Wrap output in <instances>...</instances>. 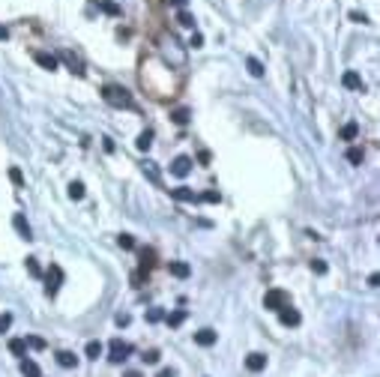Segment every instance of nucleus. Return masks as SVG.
Segmentation results:
<instances>
[{
  "label": "nucleus",
  "mask_w": 380,
  "mask_h": 377,
  "mask_svg": "<svg viewBox=\"0 0 380 377\" xmlns=\"http://www.w3.org/2000/svg\"><path fill=\"white\" fill-rule=\"evenodd\" d=\"M129 321H132L129 314H117V326H129Z\"/></svg>",
  "instance_id": "nucleus-41"
},
{
  "label": "nucleus",
  "mask_w": 380,
  "mask_h": 377,
  "mask_svg": "<svg viewBox=\"0 0 380 377\" xmlns=\"http://www.w3.org/2000/svg\"><path fill=\"white\" fill-rule=\"evenodd\" d=\"M341 84H345L347 90H365L363 78H359L356 72H345V75H341Z\"/></svg>",
  "instance_id": "nucleus-14"
},
{
  "label": "nucleus",
  "mask_w": 380,
  "mask_h": 377,
  "mask_svg": "<svg viewBox=\"0 0 380 377\" xmlns=\"http://www.w3.org/2000/svg\"><path fill=\"white\" fill-rule=\"evenodd\" d=\"M57 365H60V368H75V365H78V356L69 353V350H60V353H57Z\"/></svg>",
  "instance_id": "nucleus-16"
},
{
  "label": "nucleus",
  "mask_w": 380,
  "mask_h": 377,
  "mask_svg": "<svg viewBox=\"0 0 380 377\" xmlns=\"http://www.w3.org/2000/svg\"><path fill=\"white\" fill-rule=\"evenodd\" d=\"M102 342H87V347H84V353L87 356H90V360H99V356H102Z\"/></svg>",
  "instance_id": "nucleus-20"
},
{
  "label": "nucleus",
  "mask_w": 380,
  "mask_h": 377,
  "mask_svg": "<svg viewBox=\"0 0 380 377\" xmlns=\"http://www.w3.org/2000/svg\"><path fill=\"white\" fill-rule=\"evenodd\" d=\"M201 201H207V204H219V201H222V195H219L216 188H210V192H204V195H201Z\"/></svg>",
  "instance_id": "nucleus-34"
},
{
  "label": "nucleus",
  "mask_w": 380,
  "mask_h": 377,
  "mask_svg": "<svg viewBox=\"0 0 380 377\" xmlns=\"http://www.w3.org/2000/svg\"><path fill=\"white\" fill-rule=\"evenodd\" d=\"M129 356H132V344L123 342V338H111V344H108V360L114 362V365H120Z\"/></svg>",
  "instance_id": "nucleus-2"
},
{
  "label": "nucleus",
  "mask_w": 380,
  "mask_h": 377,
  "mask_svg": "<svg viewBox=\"0 0 380 377\" xmlns=\"http://www.w3.org/2000/svg\"><path fill=\"white\" fill-rule=\"evenodd\" d=\"M102 99L111 105V108H132V96H129V90H123V87H117V84L102 87Z\"/></svg>",
  "instance_id": "nucleus-1"
},
{
  "label": "nucleus",
  "mask_w": 380,
  "mask_h": 377,
  "mask_svg": "<svg viewBox=\"0 0 380 377\" xmlns=\"http://www.w3.org/2000/svg\"><path fill=\"white\" fill-rule=\"evenodd\" d=\"M57 60H66V63H69V69L75 72V75H84V63H81V60H78V57H75L72 51H66V48H63Z\"/></svg>",
  "instance_id": "nucleus-10"
},
{
  "label": "nucleus",
  "mask_w": 380,
  "mask_h": 377,
  "mask_svg": "<svg viewBox=\"0 0 380 377\" xmlns=\"http://www.w3.org/2000/svg\"><path fill=\"white\" fill-rule=\"evenodd\" d=\"M141 168H144V174H147V177L153 180L156 186H162V180H159V171H156V165H153V162H141Z\"/></svg>",
  "instance_id": "nucleus-25"
},
{
  "label": "nucleus",
  "mask_w": 380,
  "mask_h": 377,
  "mask_svg": "<svg viewBox=\"0 0 380 377\" xmlns=\"http://www.w3.org/2000/svg\"><path fill=\"white\" fill-rule=\"evenodd\" d=\"M311 270H314L317 275H324L327 273V263H324V260H311Z\"/></svg>",
  "instance_id": "nucleus-39"
},
{
  "label": "nucleus",
  "mask_w": 380,
  "mask_h": 377,
  "mask_svg": "<svg viewBox=\"0 0 380 377\" xmlns=\"http://www.w3.org/2000/svg\"><path fill=\"white\" fill-rule=\"evenodd\" d=\"M141 360H144V362H150V365H156V362H159V350H147V353H144Z\"/></svg>",
  "instance_id": "nucleus-37"
},
{
  "label": "nucleus",
  "mask_w": 380,
  "mask_h": 377,
  "mask_svg": "<svg viewBox=\"0 0 380 377\" xmlns=\"http://www.w3.org/2000/svg\"><path fill=\"white\" fill-rule=\"evenodd\" d=\"M165 321H168V326H180L183 321H186V311H174V314H165Z\"/></svg>",
  "instance_id": "nucleus-28"
},
{
  "label": "nucleus",
  "mask_w": 380,
  "mask_h": 377,
  "mask_svg": "<svg viewBox=\"0 0 380 377\" xmlns=\"http://www.w3.org/2000/svg\"><path fill=\"white\" fill-rule=\"evenodd\" d=\"M150 144H153V132L144 129V132L138 135V141H135V147H138V150H150Z\"/></svg>",
  "instance_id": "nucleus-22"
},
{
  "label": "nucleus",
  "mask_w": 380,
  "mask_h": 377,
  "mask_svg": "<svg viewBox=\"0 0 380 377\" xmlns=\"http://www.w3.org/2000/svg\"><path fill=\"white\" fill-rule=\"evenodd\" d=\"M174 6H177V9H186V3H189V0H171Z\"/></svg>",
  "instance_id": "nucleus-43"
},
{
  "label": "nucleus",
  "mask_w": 380,
  "mask_h": 377,
  "mask_svg": "<svg viewBox=\"0 0 380 377\" xmlns=\"http://www.w3.org/2000/svg\"><path fill=\"white\" fill-rule=\"evenodd\" d=\"M6 39H9V30H6V27L0 24V42H6Z\"/></svg>",
  "instance_id": "nucleus-42"
},
{
  "label": "nucleus",
  "mask_w": 380,
  "mask_h": 377,
  "mask_svg": "<svg viewBox=\"0 0 380 377\" xmlns=\"http://www.w3.org/2000/svg\"><path fill=\"white\" fill-rule=\"evenodd\" d=\"M117 242H120V249H126V252H129V249H135V237H132V234H120Z\"/></svg>",
  "instance_id": "nucleus-31"
},
{
  "label": "nucleus",
  "mask_w": 380,
  "mask_h": 377,
  "mask_svg": "<svg viewBox=\"0 0 380 377\" xmlns=\"http://www.w3.org/2000/svg\"><path fill=\"white\" fill-rule=\"evenodd\" d=\"M9 353H12V356H27V344H24V338H12V342H9Z\"/></svg>",
  "instance_id": "nucleus-18"
},
{
  "label": "nucleus",
  "mask_w": 380,
  "mask_h": 377,
  "mask_svg": "<svg viewBox=\"0 0 380 377\" xmlns=\"http://www.w3.org/2000/svg\"><path fill=\"white\" fill-rule=\"evenodd\" d=\"M24 344H27V347H33V350H45V338H39V335H27Z\"/></svg>",
  "instance_id": "nucleus-29"
},
{
  "label": "nucleus",
  "mask_w": 380,
  "mask_h": 377,
  "mask_svg": "<svg viewBox=\"0 0 380 377\" xmlns=\"http://www.w3.org/2000/svg\"><path fill=\"white\" fill-rule=\"evenodd\" d=\"M291 303V296H288V291H281V288H273V291H267V296H263V309L270 311H278L281 306H288Z\"/></svg>",
  "instance_id": "nucleus-4"
},
{
  "label": "nucleus",
  "mask_w": 380,
  "mask_h": 377,
  "mask_svg": "<svg viewBox=\"0 0 380 377\" xmlns=\"http://www.w3.org/2000/svg\"><path fill=\"white\" fill-rule=\"evenodd\" d=\"M278 321H281L284 326H299V321H302V317H299V311L288 303V306H281V309H278Z\"/></svg>",
  "instance_id": "nucleus-5"
},
{
  "label": "nucleus",
  "mask_w": 380,
  "mask_h": 377,
  "mask_svg": "<svg viewBox=\"0 0 380 377\" xmlns=\"http://www.w3.org/2000/svg\"><path fill=\"white\" fill-rule=\"evenodd\" d=\"M9 326H12V314H0V335H3Z\"/></svg>",
  "instance_id": "nucleus-36"
},
{
  "label": "nucleus",
  "mask_w": 380,
  "mask_h": 377,
  "mask_svg": "<svg viewBox=\"0 0 380 377\" xmlns=\"http://www.w3.org/2000/svg\"><path fill=\"white\" fill-rule=\"evenodd\" d=\"M126 377H141V374H138V371H129V374H126Z\"/></svg>",
  "instance_id": "nucleus-45"
},
{
  "label": "nucleus",
  "mask_w": 380,
  "mask_h": 377,
  "mask_svg": "<svg viewBox=\"0 0 380 377\" xmlns=\"http://www.w3.org/2000/svg\"><path fill=\"white\" fill-rule=\"evenodd\" d=\"M12 224H15V231H18V237H21V240H33V231H30V224H27V219H24V216H21V213H15V216H12Z\"/></svg>",
  "instance_id": "nucleus-7"
},
{
  "label": "nucleus",
  "mask_w": 380,
  "mask_h": 377,
  "mask_svg": "<svg viewBox=\"0 0 380 377\" xmlns=\"http://www.w3.org/2000/svg\"><path fill=\"white\" fill-rule=\"evenodd\" d=\"M42 275H45V293H48V296H57L60 285H63V270H60L57 263H51L48 273H42Z\"/></svg>",
  "instance_id": "nucleus-3"
},
{
  "label": "nucleus",
  "mask_w": 380,
  "mask_h": 377,
  "mask_svg": "<svg viewBox=\"0 0 380 377\" xmlns=\"http://www.w3.org/2000/svg\"><path fill=\"white\" fill-rule=\"evenodd\" d=\"M189 171H192V159H189V156H177V159L171 162V174H174V177H186Z\"/></svg>",
  "instance_id": "nucleus-8"
},
{
  "label": "nucleus",
  "mask_w": 380,
  "mask_h": 377,
  "mask_svg": "<svg viewBox=\"0 0 380 377\" xmlns=\"http://www.w3.org/2000/svg\"><path fill=\"white\" fill-rule=\"evenodd\" d=\"M216 338H219V335H216L213 329H201V332H195V344H201V347H213Z\"/></svg>",
  "instance_id": "nucleus-12"
},
{
  "label": "nucleus",
  "mask_w": 380,
  "mask_h": 377,
  "mask_svg": "<svg viewBox=\"0 0 380 377\" xmlns=\"http://www.w3.org/2000/svg\"><path fill=\"white\" fill-rule=\"evenodd\" d=\"M21 374L24 377H42V371H39V365H36L33 360H21Z\"/></svg>",
  "instance_id": "nucleus-17"
},
{
  "label": "nucleus",
  "mask_w": 380,
  "mask_h": 377,
  "mask_svg": "<svg viewBox=\"0 0 380 377\" xmlns=\"http://www.w3.org/2000/svg\"><path fill=\"white\" fill-rule=\"evenodd\" d=\"M156 267V252L153 249H141V275H147Z\"/></svg>",
  "instance_id": "nucleus-11"
},
{
  "label": "nucleus",
  "mask_w": 380,
  "mask_h": 377,
  "mask_svg": "<svg viewBox=\"0 0 380 377\" xmlns=\"http://www.w3.org/2000/svg\"><path fill=\"white\" fill-rule=\"evenodd\" d=\"M245 368H249V371H263V368H267V356H263V353H249Z\"/></svg>",
  "instance_id": "nucleus-13"
},
{
  "label": "nucleus",
  "mask_w": 380,
  "mask_h": 377,
  "mask_svg": "<svg viewBox=\"0 0 380 377\" xmlns=\"http://www.w3.org/2000/svg\"><path fill=\"white\" fill-rule=\"evenodd\" d=\"M171 117H174V123H177V126H186V123H189V111H186V108H177Z\"/></svg>",
  "instance_id": "nucleus-30"
},
{
  "label": "nucleus",
  "mask_w": 380,
  "mask_h": 377,
  "mask_svg": "<svg viewBox=\"0 0 380 377\" xmlns=\"http://www.w3.org/2000/svg\"><path fill=\"white\" fill-rule=\"evenodd\" d=\"M24 263H27V273L33 275V278H42V267H39V260H36V257H27Z\"/></svg>",
  "instance_id": "nucleus-27"
},
{
  "label": "nucleus",
  "mask_w": 380,
  "mask_h": 377,
  "mask_svg": "<svg viewBox=\"0 0 380 377\" xmlns=\"http://www.w3.org/2000/svg\"><path fill=\"white\" fill-rule=\"evenodd\" d=\"M245 66H249V72H252L255 78H263V63H260L258 57H249V60H245Z\"/></svg>",
  "instance_id": "nucleus-24"
},
{
  "label": "nucleus",
  "mask_w": 380,
  "mask_h": 377,
  "mask_svg": "<svg viewBox=\"0 0 380 377\" xmlns=\"http://www.w3.org/2000/svg\"><path fill=\"white\" fill-rule=\"evenodd\" d=\"M33 60L42 69H48V72H54V69H57V63H60V60H57L54 54H48V51H33Z\"/></svg>",
  "instance_id": "nucleus-9"
},
{
  "label": "nucleus",
  "mask_w": 380,
  "mask_h": 377,
  "mask_svg": "<svg viewBox=\"0 0 380 377\" xmlns=\"http://www.w3.org/2000/svg\"><path fill=\"white\" fill-rule=\"evenodd\" d=\"M9 180H12L15 186H24V174L18 171V168H9Z\"/></svg>",
  "instance_id": "nucleus-35"
},
{
  "label": "nucleus",
  "mask_w": 380,
  "mask_h": 377,
  "mask_svg": "<svg viewBox=\"0 0 380 377\" xmlns=\"http://www.w3.org/2000/svg\"><path fill=\"white\" fill-rule=\"evenodd\" d=\"M156 377H174V371H171V368H162V371H159Z\"/></svg>",
  "instance_id": "nucleus-44"
},
{
  "label": "nucleus",
  "mask_w": 380,
  "mask_h": 377,
  "mask_svg": "<svg viewBox=\"0 0 380 377\" xmlns=\"http://www.w3.org/2000/svg\"><path fill=\"white\" fill-rule=\"evenodd\" d=\"M69 198L72 201H81V198H84V183H81V180H72L69 183Z\"/></svg>",
  "instance_id": "nucleus-23"
},
{
  "label": "nucleus",
  "mask_w": 380,
  "mask_h": 377,
  "mask_svg": "<svg viewBox=\"0 0 380 377\" xmlns=\"http://www.w3.org/2000/svg\"><path fill=\"white\" fill-rule=\"evenodd\" d=\"M171 198H177V201H189V204H198V201H201V195H198L195 188H189V186L171 188Z\"/></svg>",
  "instance_id": "nucleus-6"
},
{
  "label": "nucleus",
  "mask_w": 380,
  "mask_h": 377,
  "mask_svg": "<svg viewBox=\"0 0 380 377\" xmlns=\"http://www.w3.org/2000/svg\"><path fill=\"white\" fill-rule=\"evenodd\" d=\"M350 21H356V24H368V15H365V12H350Z\"/></svg>",
  "instance_id": "nucleus-40"
},
{
  "label": "nucleus",
  "mask_w": 380,
  "mask_h": 377,
  "mask_svg": "<svg viewBox=\"0 0 380 377\" xmlns=\"http://www.w3.org/2000/svg\"><path fill=\"white\" fill-rule=\"evenodd\" d=\"M99 9H102L105 15H114V18L123 15V9L117 6V3H111V0H99Z\"/></svg>",
  "instance_id": "nucleus-19"
},
{
  "label": "nucleus",
  "mask_w": 380,
  "mask_h": 377,
  "mask_svg": "<svg viewBox=\"0 0 380 377\" xmlns=\"http://www.w3.org/2000/svg\"><path fill=\"white\" fill-rule=\"evenodd\" d=\"M177 21H180L183 27H195V18H192L186 9H180V12H177Z\"/></svg>",
  "instance_id": "nucleus-32"
},
{
  "label": "nucleus",
  "mask_w": 380,
  "mask_h": 377,
  "mask_svg": "<svg viewBox=\"0 0 380 377\" xmlns=\"http://www.w3.org/2000/svg\"><path fill=\"white\" fill-rule=\"evenodd\" d=\"M189 45H192V48H204V36H201V33H192Z\"/></svg>",
  "instance_id": "nucleus-38"
},
{
  "label": "nucleus",
  "mask_w": 380,
  "mask_h": 377,
  "mask_svg": "<svg viewBox=\"0 0 380 377\" xmlns=\"http://www.w3.org/2000/svg\"><path fill=\"white\" fill-rule=\"evenodd\" d=\"M356 135H359V126L356 123H347L345 129H341V141H353Z\"/></svg>",
  "instance_id": "nucleus-26"
},
{
  "label": "nucleus",
  "mask_w": 380,
  "mask_h": 377,
  "mask_svg": "<svg viewBox=\"0 0 380 377\" xmlns=\"http://www.w3.org/2000/svg\"><path fill=\"white\" fill-rule=\"evenodd\" d=\"M363 159H365L363 147H350V150H347V162H350V165H363Z\"/></svg>",
  "instance_id": "nucleus-21"
},
{
  "label": "nucleus",
  "mask_w": 380,
  "mask_h": 377,
  "mask_svg": "<svg viewBox=\"0 0 380 377\" xmlns=\"http://www.w3.org/2000/svg\"><path fill=\"white\" fill-rule=\"evenodd\" d=\"M168 270H171V275H177V278H189L192 275V267L189 263H183V260H171Z\"/></svg>",
  "instance_id": "nucleus-15"
},
{
  "label": "nucleus",
  "mask_w": 380,
  "mask_h": 377,
  "mask_svg": "<svg viewBox=\"0 0 380 377\" xmlns=\"http://www.w3.org/2000/svg\"><path fill=\"white\" fill-rule=\"evenodd\" d=\"M159 321H165V311H162V309H150V311H147V324H159Z\"/></svg>",
  "instance_id": "nucleus-33"
}]
</instances>
